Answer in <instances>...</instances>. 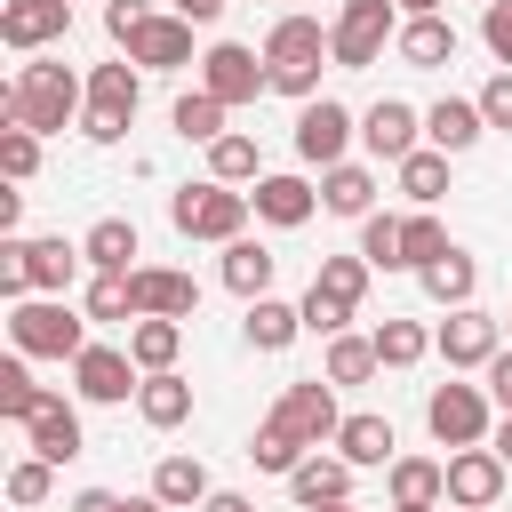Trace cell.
Segmentation results:
<instances>
[{
  "instance_id": "1",
  "label": "cell",
  "mask_w": 512,
  "mask_h": 512,
  "mask_svg": "<svg viewBox=\"0 0 512 512\" xmlns=\"http://www.w3.org/2000/svg\"><path fill=\"white\" fill-rule=\"evenodd\" d=\"M80 112H88V80H80L72 64H56V56L16 64V80L0 88V120H8V128H32V136L80 128Z\"/></svg>"
},
{
  "instance_id": "2",
  "label": "cell",
  "mask_w": 512,
  "mask_h": 512,
  "mask_svg": "<svg viewBox=\"0 0 512 512\" xmlns=\"http://www.w3.org/2000/svg\"><path fill=\"white\" fill-rule=\"evenodd\" d=\"M264 64H272V88H280V96L312 104V96H320V64H336V56H328V24L304 16V8H288V16L264 32Z\"/></svg>"
},
{
  "instance_id": "3",
  "label": "cell",
  "mask_w": 512,
  "mask_h": 512,
  "mask_svg": "<svg viewBox=\"0 0 512 512\" xmlns=\"http://www.w3.org/2000/svg\"><path fill=\"white\" fill-rule=\"evenodd\" d=\"M8 344L24 360H80L88 352V312H72L64 296H16L8 304Z\"/></svg>"
},
{
  "instance_id": "4",
  "label": "cell",
  "mask_w": 512,
  "mask_h": 512,
  "mask_svg": "<svg viewBox=\"0 0 512 512\" xmlns=\"http://www.w3.org/2000/svg\"><path fill=\"white\" fill-rule=\"evenodd\" d=\"M248 216H256V200H248L240 184H216V176H208V184H176V192H168V224H176L184 240H216V248H224V240H240V232H248Z\"/></svg>"
},
{
  "instance_id": "5",
  "label": "cell",
  "mask_w": 512,
  "mask_h": 512,
  "mask_svg": "<svg viewBox=\"0 0 512 512\" xmlns=\"http://www.w3.org/2000/svg\"><path fill=\"white\" fill-rule=\"evenodd\" d=\"M392 40H400V0H344L336 24H328V56H336V72H368V64H384Z\"/></svg>"
},
{
  "instance_id": "6",
  "label": "cell",
  "mask_w": 512,
  "mask_h": 512,
  "mask_svg": "<svg viewBox=\"0 0 512 512\" xmlns=\"http://www.w3.org/2000/svg\"><path fill=\"white\" fill-rule=\"evenodd\" d=\"M136 104H144V64H96L88 72V112H80V136L88 144H120L128 136V120H136Z\"/></svg>"
},
{
  "instance_id": "7",
  "label": "cell",
  "mask_w": 512,
  "mask_h": 512,
  "mask_svg": "<svg viewBox=\"0 0 512 512\" xmlns=\"http://www.w3.org/2000/svg\"><path fill=\"white\" fill-rule=\"evenodd\" d=\"M424 432H432L440 448H480V440L496 432L488 384H432V392H424Z\"/></svg>"
},
{
  "instance_id": "8",
  "label": "cell",
  "mask_w": 512,
  "mask_h": 512,
  "mask_svg": "<svg viewBox=\"0 0 512 512\" xmlns=\"http://www.w3.org/2000/svg\"><path fill=\"white\" fill-rule=\"evenodd\" d=\"M72 392H80L88 408H120V400L144 392V368H136L128 344H88V352L72 360Z\"/></svg>"
},
{
  "instance_id": "9",
  "label": "cell",
  "mask_w": 512,
  "mask_h": 512,
  "mask_svg": "<svg viewBox=\"0 0 512 512\" xmlns=\"http://www.w3.org/2000/svg\"><path fill=\"white\" fill-rule=\"evenodd\" d=\"M352 136H360V112H344L336 96L296 104V160H304V168H336V160L352 152Z\"/></svg>"
},
{
  "instance_id": "10",
  "label": "cell",
  "mask_w": 512,
  "mask_h": 512,
  "mask_svg": "<svg viewBox=\"0 0 512 512\" xmlns=\"http://www.w3.org/2000/svg\"><path fill=\"white\" fill-rule=\"evenodd\" d=\"M432 352H440L448 368H488V360L504 352V320L480 312V304H456V312L432 328Z\"/></svg>"
},
{
  "instance_id": "11",
  "label": "cell",
  "mask_w": 512,
  "mask_h": 512,
  "mask_svg": "<svg viewBox=\"0 0 512 512\" xmlns=\"http://www.w3.org/2000/svg\"><path fill=\"white\" fill-rule=\"evenodd\" d=\"M200 88L224 96V104H256V96L272 88V64H264L256 48H240V40H216V48L200 56Z\"/></svg>"
},
{
  "instance_id": "12",
  "label": "cell",
  "mask_w": 512,
  "mask_h": 512,
  "mask_svg": "<svg viewBox=\"0 0 512 512\" xmlns=\"http://www.w3.org/2000/svg\"><path fill=\"white\" fill-rule=\"evenodd\" d=\"M64 32H72V0H0V48L48 56Z\"/></svg>"
},
{
  "instance_id": "13",
  "label": "cell",
  "mask_w": 512,
  "mask_h": 512,
  "mask_svg": "<svg viewBox=\"0 0 512 512\" xmlns=\"http://www.w3.org/2000/svg\"><path fill=\"white\" fill-rule=\"evenodd\" d=\"M360 144H368V160L400 168V160H408V152L424 144V112H416V104H400V96L368 104V112H360Z\"/></svg>"
},
{
  "instance_id": "14",
  "label": "cell",
  "mask_w": 512,
  "mask_h": 512,
  "mask_svg": "<svg viewBox=\"0 0 512 512\" xmlns=\"http://www.w3.org/2000/svg\"><path fill=\"white\" fill-rule=\"evenodd\" d=\"M504 480H512V464L480 440V448H448V504L456 512H480V504H496L504 496Z\"/></svg>"
},
{
  "instance_id": "15",
  "label": "cell",
  "mask_w": 512,
  "mask_h": 512,
  "mask_svg": "<svg viewBox=\"0 0 512 512\" xmlns=\"http://www.w3.org/2000/svg\"><path fill=\"white\" fill-rule=\"evenodd\" d=\"M120 56H128V64H144V72H176V64H192V24H184L176 8H168V16L152 8V16L120 40Z\"/></svg>"
},
{
  "instance_id": "16",
  "label": "cell",
  "mask_w": 512,
  "mask_h": 512,
  "mask_svg": "<svg viewBox=\"0 0 512 512\" xmlns=\"http://www.w3.org/2000/svg\"><path fill=\"white\" fill-rule=\"evenodd\" d=\"M272 416H280V424H296V432H304L312 448H320V440H336V424H344V416H336V384H328V376H304V384H280V400H272Z\"/></svg>"
},
{
  "instance_id": "17",
  "label": "cell",
  "mask_w": 512,
  "mask_h": 512,
  "mask_svg": "<svg viewBox=\"0 0 512 512\" xmlns=\"http://www.w3.org/2000/svg\"><path fill=\"white\" fill-rule=\"evenodd\" d=\"M128 288H136V312H160V320H192L200 312V280L176 272V264H136Z\"/></svg>"
},
{
  "instance_id": "18",
  "label": "cell",
  "mask_w": 512,
  "mask_h": 512,
  "mask_svg": "<svg viewBox=\"0 0 512 512\" xmlns=\"http://www.w3.org/2000/svg\"><path fill=\"white\" fill-rule=\"evenodd\" d=\"M24 440H32V456H48V464H72L88 440H80V408L64 400V392H48L32 416H24Z\"/></svg>"
},
{
  "instance_id": "19",
  "label": "cell",
  "mask_w": 512,
  "mask_h": 512,
  "mask_svg": "<svg viewBox=\"0 0 512 512\" xmlns=\"http://www.w3.org/2000/svg\"><path fill=\"white\" fill-rule=\"evenodd\" d=\"M248 200H256V224H280V232H296V224H312V208H320V184H304V176H256V184H248Z\"/></svg>"
},
{
  "instance_id": "20",
  "label": "cell",
  "mask_w": 512,
  "mask_h": 512,
  "mask_svg": "<svg viewBox=\"0 0 512 512\" xmlns=\"http://www.w3.org/2000/svg\"><path fill=\"white\" fill-rule=\"evenodd\" d=\"M392 56H400L408 72H440V64H456V24H448V16H400Z\"/></svg>"
},
{
  "instance_id": "21",
  "label": "cell",
  "mask_w": 512,
  "mask_h": 512,
  "mask_svg": "<svg viewBox=\"0 0 512 512\" xmlns=\"http://www.w3.org/2000/svg\"><path fill=\"white\" fill-rule=\"evenodd\" d=\"M80 264H88V256H80V240H64V232L24 240V280H32V296H64Z\"/></svg>"
},
{
  "instance_id": "22",
  "label": "cell",
  "mask_w": 512,
  "mask_h": 512,
  "mask_svg": "<svg viewBox=\"0 0 512 512\" xmlns=\"http://www.w3.org/2000/svg\"><path fill=\"white\" fill-rule=\"evenodd\" d=\"M480 136H488L480 96H440V104L424 112V144H440V152H472Z\"/></svg>"
},
{
  "instance_id": "23",
  "label": "cell",
  "mask_w": 512,
  "mask_h": 512,
  "mask_svg": "<svg viewBox=\"0 0 512 512\" xmlns=\"http://www.w3.org/2000/svg\"><path fill=\"white\" fill-rule=\"evenodd\" d=\"M328 448H336L344 464H360V472H384V464L400 456V440H392V416H344Z\"/></svg>"
},
{
  "instance_id": "24",
  "label": "cell",
  "mask_w": 512,
  "mask_h": 512,
  "mask_svg": "<svg viewBox=\"0 0 512 512\" xmlns=\"http://www.w3.org/2000/svg\"><path fill=\"white\" fill-rule=\"evenodd\" d=\"M352 472H360V464H344V456H320V448H312V456L288 472V496H296L304 512H320V504H344V496H352Z\"/></svg>"
},
{
  "instance_id": "25",
  "label": "cell",
  "mask_w": 512,
  "mask_h": 512,
  "mask_svg": "<svg viewBox=\"0 0 512 512\" xmlns=\"http://www.w3.org/2000/svg\"><path fill=\"white\" fill-rule=\"evenodd\" d=\"M272 272H280V256L264 248V240H224V288L240 296V304H256V296H272Z\"/></svg>"
},
{
  "instance_id": "26",
  "label": "cell",
  "mask_w": 512,
  "mask_h": 512,
  "mask_svg": "<svg viewBox=\"0 0 512 512\" xmlns=\"http://www.w3.org/2000/svg\"><path fill=\"white\" fill-rule=\"evenodd\" d=\"M152 496H160L168 512H200V504L216 496V480H208L200 456H160V464H152Z\"/></svg>"
},
{
  "instance_id": "27",
  "label": "cell",
  "mask_w": 512,
  "mask_h": 512,
  "mask_svg": "<svg viewBox=\"0 0 512 512\" xmlns=\"http://www.w3.org/2000/svg\"><path fill=\"white\" fill-rule=\"evenodd\" d=\"M320 208L328 216H376V168H360V160L320 168Z\"/></svg>"
},
{
  "instance_id": "28",
  "label": "cell",
  "mask_w": 512,
  "mask_h": 512,
  "mask_svg": "<svg viewBox=\"0 0 512 512\" xmlns=\"http://www.w3.org/2000/svg\"><path fill=\"white\" fill-rule=\"evenodd\" d=\"M384 488H392V504H448V464L440 456H392Z\"/></svg>"
},
{
  "instance_id": "29",
  "label": "cell",
  "mask_w": 512,
  "mask_h": 512,
  "mask_svg": "<svg viewBox=\"0 0 512 512\" xmlns=\"http://www.w3.org/2000/svg\"><path fill=\"white\" fill-rule=\"evenodd\" d=\"M136 416H144L152 432H176V424L192 416V384H184L176 368H152V376H144V392H136Z\"/></svg>"
},
{
  "instance_id": "30",
  "label": "cell",
  "mask_w": 512,
  "mask_h": 512,
  "mask_svg": "<svg viewBox=\"0 0 512 512\" xmlns=\"http://www.w3.org/2000/svg\"><path fill=\"white\" fill-rule=\"evenodd\" d=\"M448 160H456V152H440V144H416V152H408L392 176H400V192H408L416 208H440V200H448Z\"/></svg>"
},
{
  "instance_id": "31",
  "label": "cell",
  "mask_w": 512,
  "mask_h": 512,
  "mask_svg": "<svg viewBox=\"0 0 512 512\" xmlns=\"http://www.w3.org/2000/svg\"><path fill=\"white\" fill-rule=\"evenodd\" d=\"M416 280H424V296H432L440 312H456V304H472V288H480V264H472L464 248H448V256H432Z\"/></svg>"
},
{
  "instance_id": "32",
  "label": "cell",
  "mask_w": 512,
  "mask_h": 512,
  "mask_svg": "<svg viewBox=\"0 0 512 512\" xmlns=\"http://www.w3.org/2000/svg\"><path fill=\"white\" fill-rule=\"evenodd\" d=\"M240 328H248V344H256V352H288V344L304 336V304H280V296H256Z\"/></svg>"
},
{
  "instance_id": "33",
  "label": "cell",
  "mask_w": 512,
  "mask_h": 512,
  "mask_svg": "<svg viewBox=\"0 0 512 512\" xmlns=\"http://www.w3.org/2000/svg\"><path fill=\"white\" fill-rule=\"evenodd\" d=\"M304 456H312V440H304L296 424H280V416H264L256 440H248V464H256V472H280V480H288Z\"/></svg>"
},
{
  "instance_id": "34",
  "label": "cell",
  "mask_w": 512,
  "mask_h": 512,
  "mask_svg": "<svg viewBox=\"0 0 512 512\" xmlns=\"http://www.w3.org/2000/svg\"><path fill=\"white\" fill-rule=\"evenodd\" d=\"M80 256H88V272H136V264H128V256H136V224H128V216H96L88 240H80Z\"/></svg>"
},
{
  "instance_id": "35",
  "label": "cell",
  "mask_w": 512,
  "mask_h": 512,
  "mask_svg": "<svg viewBox=\"0 0 512 512\" xmlns=\"http://www.w3.org/2000/svg\"><path fill=\"white\" fill-rule=\"evenodd\" d=\"M224 112H232V104H224V96H208V88H184V96L168 104V120H176V136H184V144H216V136H224Z\"/></svg>"
},
{
  "instance_id": "36",
  "label": "cell",
  "mask_w": 512,
  "mask_h": 512,
  "mask_svg": "<svg viewBox=\"0 0 512 512\" xmlns=\"http://www.w3.org/2000/svg\"><path fill=\"white\" fill-rule=\"evenodd\" d=\"M80 312H88V320H104V328H136V320H144V312H136L128 272H96V280H88V296H80Z\"/></svg>"
},
{
  "instance_id": "37",
  "label": "cell",
  "mask_w": 512,
  "mask_h": 512,
  "mask_svg": "<svg viewBox=\"0 0 512 512\" xmlns=\"http://www.w3.org/2000/svg\"><path fill=\"white\" fill-rule=\"evenodd\" d=\"M128 352H136V368H144V376H152V368H176V352H184V320L144 312V320L128 328Z\"/></svg>"
},
{
  "instance_id": "38",
  "label": "cell",
  "mask_w": 512,
  "mask_h": 512,
  "mask_svg": "<svg viewBox=\"0 0 512 512\" xmlns=\"http://www.w3.org/2000/svg\"><path fill=\"white\" fill-rule=\"evenodd\" d=\"M208 176H216V184H256V176H264V160H256V136L224 128V136L208 144Z\"/></svg>"
},
{
  "instance_id": "39",
  "label": "cell",
  "mask_w": 512,
  "mask_h": 512,
  "mask_svg": "<svg viewBox=\"0 0 512 512\" xmlns=\"http://www.w3.org/2000/svg\"><path fill=\"white\" fill-rule=\"evenodd\" d=\"M360 256L376 272H408V224L400 216H360Z\"/></svg>"
},
{
  "instance_id": "40",
  "label": "cell",
  "mask_w": 512,
  "mask_h": 512,
  "mask_svg": "<svg viewBox=\"0 0 512 512\" xmlns=\"http://www.w3.org/2000/svg\"><path fill=\"white\" fill-rule=\"evenodd\" d=\"M376 368H384V360H376V336H352V328L328 336V368H320L328 384H368Z\"/></svg>"
},
{
  "instance_id": "41",
  "label": "cell",
  "mask_w": 512,
  "mask_h": 512,
  "mask_svg": "<svg viewBox=\"0 0 512 512\" xmlns=\"http://www.w3.org/2000/svg\"><path fill=\"white\" fill-rule=\"evenodd\" d=\"M432 352V328L424 320H376V360L384 368H416Z\"/></svg>"
},
{
  "instance_id": "42",
  "label": "cell",
  "mask_w": 512,
  "mask_h": 512,
  "mask_svg": "<svg viewBox=\"0 0 512 512\" xmlns=\"http://www.w3.org/2000/svg\"><path fill=\"white\" fill-rule=\"evenodd\" d=\"M368 272H376V264H368L360 248H352V256H320V272H312V288H328V296H344V304L360 312V296H368Z\"/></svg>"
},
{
  "instance_id": "43",
  "label": "cell",
  "mask_w": 512,
  "mask_h": 512,
  "mask_svg": "<svg viewBox=\"0 0 512 512\" xmlns=\"http://www.w3.org/2000/svg\"><path fill=\"white\" fill-rule=\"evenodd\" d=\"M48 488H56V464H48V456H16V464H8V504H16V512L48 504Z\"/></svg>"
},
{
  "instance_id": "44",
  "label": "cell",
  "mask_w": 512,
  "mask_h": 512,
  "mask_svg": "<svg viewBox=\"0 0 512 512\" xmlns=\"http://www.w3.org/2000/svg\"><path fill=\"white\" fill-rule=\"evenodd\" d=\"M400 224H408V272H424L432 256H448V248H456V240H448V224H440L432 208H416V216H400Z\"/></svg>"
},
{
  "instance_id": "45",
  "label": "cell",
  "mask_w": 512,
  "mask_h": 512,
  "mask_svg": "<svg viewBox=\"0 0 512 512\" xmlns=\"http://www.w3.org/2000/svg\"><path fill=\"white\" fill-rule=\"evenodd\" d=\"M40 400H48V392L32 384V368H24V352H16V360H0V416H16V424H24V416H32Z\"/></svg>"
},
{
  "instance_id": "46",
  "label": "cell",
  "mask_w": 512,
  "mask_h": 512,
  "mask_svg": "<svg viewBox=\"0 0 512 512\" xmlns=\"http://www.w3.org/2000/svg\"><path fill=\"white\" fill-rule=\"evenodd\" d=\"M32 168H40V136L0 120V176H8V184H32Z\"/></svg>"
},
{
  "instance_id": "47",
  "label": "cell",
  "mask_w": 512,
  "mask_h": 512,
  "mask_svg": "<svg viewBox=\"0 0 512 512\" xmlns=\"http://www.w3.org/2000/svg\"><path fill=\"white\" fill-rule=\"evenodd\" d=\"M304 328H312V336H344V328H352V304L328 296V288H304Z\"/></svg>"
},
{
  "instance_id": "48",
  "label": "cell",
  "mask_w": 512,
  "mask_h": 512,
  "mask_svg": "<svg viewBox=\"0 0 512 512\" xmlns=\"http://www.w3.org/2000/svg\"><path fill=\"white\" fill-rule=\"evenodd\" d=\"M480 40H488V56L512 72V0H488V8H480Z\"/></svg>"
},
{
  "instance_id": "49",
  "label": "cell",
  "mask_w": 512,
  "mask_h": 512,
  "mask_svg": "<svg viewBox=\"0 0 512 512\" xmlns=\"http://www.w3.org/2000/svg\"><path fill=\"white\" fill-rule=\"evenodd\" d=\"M0 296H8V304H16V296H32V280H24V240H16V232L0 240Z\"/></svg>"
},
{
  "instance_id": "50",
  "label": "cell",
  "mask_w": 512,
  "mask_h": 512,
  "mask_svg": "<svg viewBox=\"0 0 512 512\" xmlns=\"http://www.w3.org/2000/svg\"><path fill=\"white\" fill-rule=\"evenodd\" d=\"M480 112H488V128H504V136H512V72H496V80L480 88Z\"/></svg>"
},
{
  "instance_id": "51",
  "label": "cell",
  "mask_w": 512,
  "mask_h": 512,
  "mask_svg": "<svg viewBox=\"0 0 512 512\" xmlns=\"http://www.w3.org/2000/svg\"><path fill=\"white\" fill-rule=\"evenodd\" d=\"M144 16H152V0H104V32H112V40H128Z\"/></svg>"
},
{
  "instance_id": "52",
  "label": "cell",
  "mask_w": 512,
  "mask_h": 512,
  "mask_svg": "<svg viewBox=\"0 0 512 512\" xmlns=\"http://www.w3.org/2000/svg\"><path fill=\"white\" fill-rule=\"evenodd\" d=\"M480 376H488V400H496V416H512V344H504V352H496Z\"/></svg>"
},
{
  "instance_id": "53",
  "label": "cell",
  "mask_w": 512,
  "mask_h": 512,
  "mask_svg": "<svg viewBox=\"0 0 512 512\" xmlns=\"http://www.w3.org/2000/svg\"><path fill=\"white\" fill-rule=\"evenodd\" d=\"M168 8H176V16H184V24H216V16H224V8H232V0H168Z\"/></svg>"
},
{
  "instance_id": "54",
  "label": "cell",
  "mask_w": 512,
  "mask_h": 512,
  "mask_svg": "<svg viewBox=\"0 0 512 512\" xmlns=\"http://www.w3.org/2000/svg\"><path fill=\"white\" fill-rule=\"evenodd\" d=\"M120 504H128V496H112V488H80V496H72V512H120Z\"/></svg>"
},
{
  "instance_id": "55",
  "label": "cell",
  "mask_w": 512,
  "mask_h": 512,
  "mask_svg": "<svg viewBox=\"0 0 512 512\" xmlns=\"http://www.w3.org/2000/svg\"><path fill=\"white\" fill-rule=\"evenodd\" d=\"M200 512H256V504H248V496H240V488H216V496H208V504H200Z\"/></svg>"
},
{
  "instance_id": "56",
  "label": "cell",
  "mask_w": 512,
  "mask_h": 512,
  "mask_svg": "<svg viewBox=\"0 0 512 512\" xmlns=\"http://www.w3.org/2000/svg\"><path fill=\"white\" fill-rule=\"evenodd\" d=\"M488 448H496V456L512 464V416H496V432H488Z\"/></svg>"
},
{
  "instance_id": "57",
  "label": "cell",
  "mask_w": 512,
  "mask_h": 512,
  "mask_svg": "<svg viewBox=\"0 0 512 512\" xmlns=\"http://www.w3.org/2000/svg\"><path fill=\"white\" fill-rule=\"evenodd\" d=\"M448 0H400V16H440Z\"/></svg>"
},
{
  "instance_id": "58",
  "label": "cell",
  "mask_w": 512,
  "mask_h": 512,
  "mask_svg": "<svg viewBox=\"0 0 512 512\" xmlns=\"http://www.w3.org/2000/svg\"><path fill=\"white\" fill-rule=\"evenodd\" d=\"M120 512H168V504H160V496H128Z\"/></svg>"
},
{
  "instance_id": "59",
  "label": "cell",
  "mask_w": 512,
  "mask_h": 512,
  "mask_svg": "<svg viewBox=\"0 0 512 512\" xmlns=\"http://www.w3.org/2000/svg\"><path fill=\"white\" fill-rule=\"evenodd\" d=\"M320 512H360V504H352V496H344V504H320Z\"/></svg>"
},
{
  "instance_id": "60",
  "label": "cell",
  "mask_w": 512,
  "mask_h": 512,
  "mask_svg": "<svg viewBox=\"0 0 512 512\" xmlns=\"http://www.w3.org/2000/svg\"><path fill=\"white\" fill-rule=\"evenodd\" d=\"M392 512H440V504H392Z\"/></svg>"
},
{
  "instance_id": "61",
  "label": "cell",
  "mask_w": 512,
  "mask_h": 512,
  "mask_svg": "<svg viewBox=\"0 0 512 512\" xmlns=\"http://www.w3.org/2000/svg\"><path fill=\"white\" fill-rule=\"evenodd\" d=\"M480 512H496V504H480Z\"/></svg>"
},
{
  "instance_id": "62",
  "label": "cell",
  "mask_w": 512,
  "mask_h": 512,
  "mask_svg": "<svg viewBox=\"0 0 512 512\" xmlns=\"http://www.w3.org/2000/svg\"><path fill=\"white\" fill-rule=\"evenodd\" d=\"M504 328H512V312H504Z\"/></svg>"
},
{
  "instance_id": "63",
  "label": "cell",
  "mask_w": 512,
  "mask_h": 512,
  "mask_svg": "<svg viewBox=\"0 0 512 512\" xmlns=\"http://www.w3.org/2000/svg\"><path fill=\"white\" fill-rule=\"evenodd\" d=\"M480 8H488V0H480Z\"/></svg>"
}]
</instances>
